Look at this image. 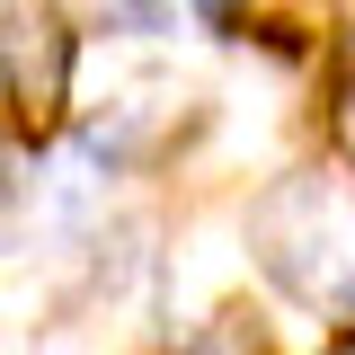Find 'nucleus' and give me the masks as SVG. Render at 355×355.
Here are the masks:
<instances>
[{
  "label": "nucleus",
  "mask_w": 355,
  "mask_h": 355,
  "mask_svg": "<svg viewBox=\"0 0 355 355\" xmlns=\"http://www.w3.org/2000/svg\"><path fill=\"white\" fill-rule=\"evenodd\" d=\"M249 240H258V266L284 293H302V302H347L355 293V214L320 178L266 187L258 214H249Z\"/></svg>",
  "instance_id": "obj_1"
},
{
  "label": "nucleus",
  "mask_w": 355,
  "mask_h": 355,
  "mask_svg": "<svg viewBox=\"0 0 355 355\" xmlns=\"http://www.w3.org/2000/svg\"><path fill=\"white\" fill-rule=\"evenodd\" d=\"M71 27L53 9H9V36H0V89L18 98L27 125H53L71 107Z\"/></svg>",
  "instance_id": "obj_2"
},
{
  "label": "nucleus",
  "mask_w": 355,
  "mask_h": 355,
  "mask_svg": "<svg viewBox=\"0 0 355 355\" xmlns=\"http://www.w3.org/2000/svg\"><path fill=\"white\" fill-rule=\"evenodd\" d=\"M107 36H169L178 27V0H89Z\"/></svg>",
  "instance_id": "obj_3"
}]
</instances>
